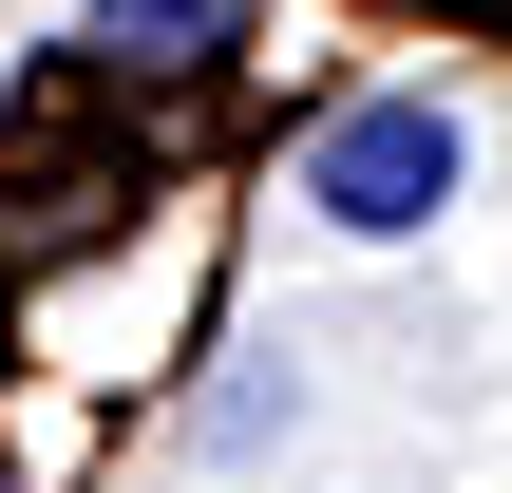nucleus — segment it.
Listing matches in <instances>:
<instances>
[{
    "label": "nucleus",
    "mask_w": 512,
    "mask_h": 493,
    "mask_svg": "<svg viewBox=\"0 0 512 493\" xmlns=\"http://www.w3.org/2000/svg\"><path fill=\"white\" fill-rule=\"evenodd\" d=\"M456 190H475V133H456V95H418V76H380V95H342V114L304 133V209H323L342 247H418Z\"/></svg>",
    "instance_id": "obj_1"
},
{
    "label": "nucleus",
    "mask_w": 512,
    "mask_h": 493,
    "mask_svg": "<svg viewBox=\"0 0 512 493\" xmlns=\"http://www.w3.org/2000/svg\"><path fill=\"white\" fill-rule=\"evenodd\" d=\"M76 38L95 57H152V76H209V57H247V0H95Z\"/></svg>",
    "instance_id": "obj_2"
}]
</instances>
